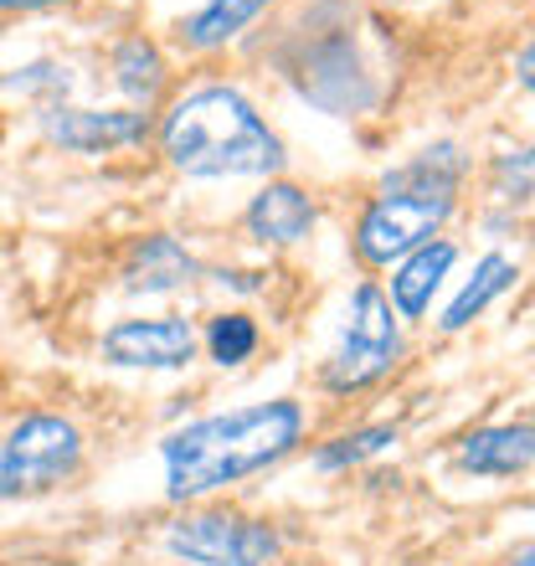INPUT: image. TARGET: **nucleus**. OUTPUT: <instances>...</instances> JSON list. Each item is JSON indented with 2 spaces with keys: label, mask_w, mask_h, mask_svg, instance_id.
Segmentation results:
<instances>
[{
  "label": "nucleus",
  "mask_w": 535,
  "mask_h": 566,
  "mask_svg": "<svg viewBox=\"0 0 535 566\" xmlns=\"http://www.w3.org/2000/svg\"><path fill=\"white\" fill-rule=\"evenodd\" d=\"M114 67H119V88L129 93L134 104H149L165 83V62H160V52H155V42H145V36H129V42L119 46Z\"/></svg>",
  "instance_id": "15"
},
{
  "label": "nucleus",
  "mask_w": 535,
  "mask_h": 566,
  "mask_svg": "<svg viewBox=\"0 0 535 566\" xmlns=\"http://www.w3.org/2000/svg\"><path fill=\"white\" fill-rule=\"evenodd\" d=\"M263 6H268V0H211V6H201V11L186 21V42L201 46V52L227 46L242 27H248V21H258V11H263Z\"/></svg>",
  "instance_id": "14"
},
{
  "label": "nucleus",
  "mask_w": 535,
  "mask_h": 566,
  "mask_svg": "<svg viewBox=\"0 0 535 566\" xmlns=\"http://www.w3.org/2000/svg\"><path fill=\"white\" fill-rule=\"evenodd\" d=\"M387 443H397V428L345 432V438H335L329 448H319V453H314V463H319V469H350V463H360V459H371V453H381Z\"/></svg>",
  "instance_id": "17"
},
{
  "label": "nucleus",
  "mask_w": 535,
  "mask_h": 566,
  "mask_svg": "<svg viewBox=\"0 0 535 566\" xmlns=\"http://www.w3.org/2000/svg\"><path fill=\"white\" fill-rule=\"evenodd\" d=\"M196 356V329L180 314L160 319H119L104 335L108 366H139V371H176Z\"/></svg>",
  "instance_id": "7"
},
{
  "label": "nucleus",
  "mask_w": 535,
  "mask_h": 566,
  "mask_svg": "<svg viewBox=\"0 0 535 566\" xmlns=\"http://www.w3.org/2000/svg\"><path fill=\"white\" fill-rule=\"evenodd\" d=\"M36 6H57V0H0V11H36Z\"/></svg>",
  "instance_id": "20"
},
{
  "label": "nucleus",
  "mask_w": 535,
  "mask_h": 566,
  "mask_svg": "<svg viewBox=\"0 0 535 566\" xmlns=\"http://www.w3.org/2000/svg\"><path fill=\"white\" fill-rule=\"evenodd\" d=\"M453 258H459L453 242H422L417 253L401 258V269L391 273V310L407 314V319L428 314L432 294H438V283H443V273L453 269Z\"/></svg>",
  "instance_id": "11"
},
{
  "label": "nucleus",
  "mask_w": 535,
  "mask_h": 566,
  "mask_svg": "<svg viewBox=\"0 0 535 566\" xmlns=\"http://www.w3.org/2000/svg\"><path fill=\"white\" fill-rule=\"evenodd\" d=\"M448 211H453V191H422V186H391L387 180V196H376L356 227L360 263H371V269L401 263L422 242L438 238Z\"/></svg>",
  "instance_id": "4"
},
{
  "label": "nucleus",
  "mask_w": 535,
  "mask_h": 566,
  "mask_svg": "<svg viewBox=\"0 0 535 566\" xmlns=\"http://www.w3.org/2000/svg\"><path fill=\"white\" fill-rule=\"evenodd\" d=\"M535 463V422H500V428L469 432L459 448V469L484 479H510Z\"/></svg>",
  "instance_id": "9"
},
{
  "label": "nucleus",
  "mask_w": 535,
  "mask_h": 566,
  "mask_svg": "<svg viewBox=\"0 0 535 566\" xmlns=\"http://www.w3.org/2000/svg\"><path fill=\"white\" fill-rule=\"evenodd\" d=\"M160 149L176 170L201 180L268 176L283 165L279 135L227 83H207V88H191L186 98H176L160 124Z\"/></svg>",
  "instance_id": "2"
},
{
  "label": "nucleus",
  "mask_w": 535,
  "mask_h": 566,
  "mask_svg": "<svg viewBox=\"0 0 535 566\" xmlns=\"http://www.w3.org/2000/svg\"><path fill=\"white\" fill-rule=\"evenodd\" d=\"M510 566H535V541H531V546H521L515 556H510Z\"/></svg>",
  "instance_id": "21"
},
{
  "label": "nucleus",
  "mask_w": 535,
  "mask_h": 566,
  "mask_svg": "<svg viewBox=\"0 0 535 566\" xmlns=\"http://www.w3.org/2000/svg\"><path fill=\"white\" fill-rule=\"evenodd\" d=\"M494 186L505 201H531L535 196V145L531 149H510L505 160L494 165Z\"/></svg>",
  "instance_id": "18"
},
{
  "label": "nucleus",
  "mask_w": 535,
  "mask_h": 566,
  "mask_svg": "<svg viewBox=\"0 0 535 566\" xmlns=\"http://www.w3.org/2000/svg\"><path fill=\"white\" fill-rule=\"evenodd\" d=\"M191 279H196V258L176 238H145L124 263V283L145 289V294H165V289H180Z\"/></svg>",
  "instance_id": "12"
},
{
  "label": "nucleus",
  "mask_w": 535,
  "mask_h": 566,
  "mask_svg": "<svg viewBox=\"0 0 535 566\" xmlns=\"http://www.w3.org/2000/svg\"><path fill=\"white\" fill-rule=\"evenodd\" d=\"M207 350L217 366H242L258 350V325L248 314H217L207 329Z\"/></svg>",
  "instance_id": "16"
},
{
  "label": "nucleus",
  "mask_w": 535,
  "mask_h": 566,
  "mask_svg": "<svg viewBox=\"0 0 535 566\" xmlns=\"http://www.w3.org/2000/svg\"><path fill=\"white\" fill-rule=\"evenodd\" d=\"M304 438V407L279 397V402L238 407V412H217L191 428L170 432L160 443L165 453V494L170 500H201L217 494L238 479L258 474L283 453H294Z\"/></svg>",
  "instance_id": "1"
},
{
  "label": "nucleus",
  "mask_w": 535,
  "mask_h": 566,
  "mask_svg": "<svg viewBox=\"0 0 535 566\" xmlns=\"http://www.w3.org/2000/svg\"><path fill=\"white\" fill-rule=\"evenodd\" d=\"M83 469V438L67 418L31 412L0 443V500H31L67 484Z\"/></svg>",
  "instance_id": "3"
},
{
  "label": "nucleus",
  "mask_w": 535,
  "mask_h": 566,
  "mask_svg": "<svg viewBox=\"0 0 535 566\" xmlns=\"http://www.w3.org/2000/svg\"><path fill=\"white\" fill-rule=\"evenodd\" d=\"M521 83L525 88H535V42L521 52Z\"/></svg>",
  "instance_id": "19"
},
{
  "label": "nucleus",
  "mask_w": 535,
  "mask_h": 566,
  "mask_svg": "<svg viewBox=\"0 0 535 566\" xmlns=\"http://www.w3.org/2000/svg\"><path fill=\"white\" fill-rule=\"evenodd\" d=\"M165 546L191 566H268L283 552L279 531L242 510H196L165 531Z\"/></svg>",
  "instance_id": "6"
},
{
  "label": "nucleus",
  "mask_w": 535,
  "mask_h": 566,
  "mask_svg": "<svg viewBox=\"0 0 535 566\" xmlns=\"http://www.w3.org/2000/svg\"><path fill=\"white\" fill-rule=\"evenodd\" d=\"M314 227V201L298 186L289 180H273L263 191L253 196V207H248V232L258 242H273V248H294V242L310 238Z\"/></svg>",
  "instance_id": "10"
},
{
  "label": "nucleus",
  "mask_w": 535,
  "mask_h": 566,
  "mask_svg": "<svg viewBox=\"0 0 535 566\" xmlns=\"http://www.w3.org/2000/svg\"><path fill=\"white\" fill-rule=\"evenodd\" d=\"M401 356V329L397 310L376 283H360L350 298V319H345V340L325 366V387L329 391H360L381 381Z\"/></svg>",
  "instance_id": "5"
},
{
  "label": "nucleus",
  "mask_w": 535,
  "mask_h": 566,
  "mask_svg": "<svg viewBox=\"0 0 535 566\" xmlns=\"http://www.w3.org/2000/svg\"><path fill=\"white\" fill-rule=\"evenodd\" d=\"M521 279L515 273V263H510L505 253H490V258H479V269H474V283H463V294L448 304V314H443V329H463L469 319H479V314L490 310L494 298L505 294L510 283Z\"/></svg>",
  "instance_id": "13"
},
{
  "label": "nucleus",
  "mask_w": 535,
  "mask_h": 566,
  "mask_svg": "<svg viewBox=\"0 0 535 566\" xmlns=\"http://www.w3.org/2000/svg\"><path fill=\"white\" fill-rule=\"evenodd\" d=\"M145 114H93V108H52L46 114V135L57 139L67 149H83V155H98V149H119V145H134L145 135Z\"/></svg>",
  "instance_id": "8"
}]
</instances>
